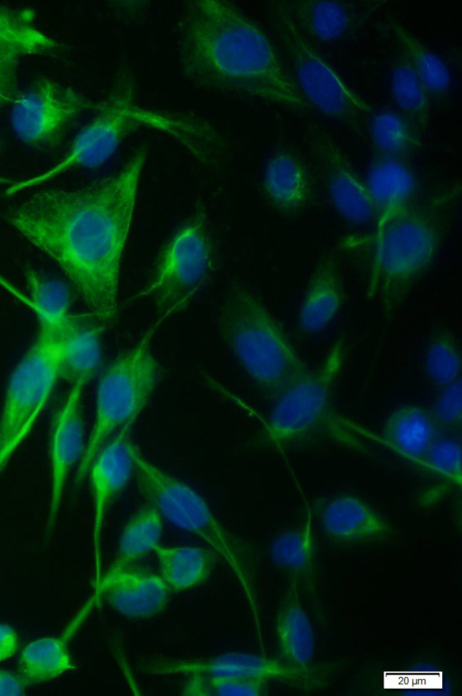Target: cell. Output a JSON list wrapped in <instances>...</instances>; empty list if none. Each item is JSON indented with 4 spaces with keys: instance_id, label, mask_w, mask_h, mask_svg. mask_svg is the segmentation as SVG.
I'll return each mask as SVG.
<instances>
[{
    "instance_id": "obj_26",
    "label": "cell",
    "mask_w": 462,
    "mask_h": 696,
    "mask_svg": "<svg viewBox=\"0 0 462 696\" xmlns=\"http://www.w3.org/2000/svg\"><path fill=\"white\" fill-rule=\"evenodd\" d=\"M162 534V517L152 506L146 503L125 524L115 559L94 589L104 586L117 574L153 552L160 544Z\"/></svg>"
},
{
    "instance_id": "obj_6",
    "label": "cell",
    "mask_w": 462,
    "mask_h": 696,
    "mask_svg": "<svg viewBox=\"0 0 462 696\" xmlns=\"http://www.w3.org/2000/svg\"><path fill=\"white\" fill-rule=\"evenodd\" d=\"M218 327L244 370L270 398L311 372L265 307L244 288L228 294Z\"/></svg>"
},
{
    "instance_id": "obj_22",
    "label": "cell",
    "mask_w": 462,
    "mask_h": 696,
    "mask_svg": "<svg viewBox=\"0 0 462 696\" xmlns=\"http://www.w3.org/2000/svg\"><path fill=\"white\" fill-rule=\"evenodd\" d=\"M343 304L339 265L332 255L321 259L309 280L301 300L298 325L302 332L316 336L335 323Z\"/></svg>"
},
{
    "instance_id": "obj_1",
    "label": "cell",
    "mask_w": 462,
    "mask_h": 696,
    "mask_svg": "<svg viewBox=\"0 0 462 696\" xmlns=\"http://www.w3.org/2000/svg\"><path fill=\"white\" fill-rule=\"evenodd\" d=\"M145 160L140 149L116 173L80 189L39 190L9 216L14 228L56 263L106 325L118 312L120 264Z\"/></svg>"
},
{
    "instance_id": "obj_17",
    "label": "cell",
    "mask_w": 462,
    "mask_h": 696,
    "mask_svg": "<svg viewBox=\"0 0 462 696\" xmlns=\"http://www.w3.org/2000/svg\"><path fill=\"white\" fill-rule=\"evenodd\" d=\"M106 325L91 312H70L54 327L59 339V376L71 385L87 383L101 364V334Z\"/></svg>"
},
{
    "instance_id": "obj_5",
    "label": "cell",
    "mask_w": 462,
    "mask_h": 696,
    "mask_svg": "<svg viewBox=\"0 0 462 696\" xmlns=\"http://www.w3.org/2000/svg\"><path fill=\"white\" fill-rule=\"evenodd\" d=\"M134 457L136 485L146 503L176 527L200 538L223 560L261 631L254 567L248 549L222 525L192 487L149 461L136 448Z\"/></svg>"
},
{
    "instance_id": "obj_33",
    "label": "cell",
    "mask_w": 462,
    "mask_h": 696,
    "mask_svg": "<svg viewBox=\"0 0 462 696\" xmlns=\"http://www.w3.org/2000/svg\"><path fill=\"white\" fill-rule=\"evenodd\" d=\"M270 555L273 561L300 579L310 575L314 561V541L311 520L309 517L303 526L286 531L272 543Z\"/></svg>"
},
{
    "instance_id": "obj_34",
    "label": "cell",
    "mask_w": 462,
    "mask_h": 696,
    "mask_svg": "<svg viewBox=\"0 0 462 696\" xmlns=\"http://www.w3.org/2000/svg\"><path fill=\"white\" fill-rule=\"evenodd\" d=\"M30 305L39 321L56 327L69 313V292L67 286L33 270L26 273Z\"/></svg>"
},
{
    "instance_id": "obj_24",
    "label": "cell",
    "mask_w": 462,
    "mask_h": 696,
    "mask_svg": "<svg viewBox=\"0 0 462 696\" xmlns=\"http://www.w3.org/2000/svg\"><path fill=\"white\" fill-rule=\"evenodd\" d=\"M297 26L307 38L335 42L346 38L359 16L349 4L339 1H285Z\"/></svg>"
},
{
    "instance_id": "obj_7",
    "label": "cell",
    "mask_w": 462,
    "mask_h": 696,
    "mask_svg": "<svg viewBox=\"0 0 462 696\" xmlns=\"http://www.w3.org/2000/svg\"><path fill=\"white\" fill-rule=\"evenodd\" d=\"M439 228L429 208L410 204L375 230L367 295L388 313L402 303L438 252Z\"/></svg>"
},
{
    "instance_id": "obj_23",
    "label": "cell",
    "mask_w": 462,
    "mask_h": 696,
    "mask_svg": "<svg viewBox=\"0 0 462 696\" xmlns=\"http://www.w3.org/2000/svg\"><path fill=\"white\" fill-rule=\"evenodd\" d=\"M439 433L430 411L404 405L388 416L381 439L384 446L422 468L427 452Z\"/></svg>"
},
{
    "instance_id": "obj_25",
    "label": "cell",
    "mask_w": 462,
    "mask_h": 696,
    "mask_svg": "<svg viewBox=\"0 0 462 696\" xmlns=\"http://www.w3.org/2000/svg\"><path fill=\"white\" fill-rule=\"evenodd\" d=\"M263 190L272 204L285 213H296L309 202L310 179L294 154L281 151L268 160L263 178Z\"/></svg>"
},
{
    "instance_id": "obj_38",
    "label": "cell",
    "mask_w": 462,
    "mask_h": 696,
    "mask_svg": "<svg viewBox=\"0 0 462 696\" xmlns=\"http://www.w3.org/2000/svg\"><path fill=\"white\" fill-rule=\"evenodd\" d=\"M430 413L440 432L457 434L462 422L461 379L440 387Z\"/></svg>"
},
{
    "instance_id": "obj_3",
    "label": "cell",
    "mask_w": 462,
    "mask_h": 696,
    "mask_svg": "<svg viewBox=\"0 0 462 696\" xmlns=\"http://www.w3.org/2000/svg\"><path fill=\"white\" fill-rule=\"evenodd\" d=\"M143 127L171 135L203 162H211L221 149L219 137L205 123L143 107L137 101L132 76L123 73L97 104L94 116L79 131L65 154L44 172L10 185L5 193L13 196L70 170L99 166L115 153L129 134Z\"/></svg>"
},
{
    "instance_id": "obj_11",
    "label": "cell",
    "mask_w": 462,
    "mask_h": 696,
    "mask_svg": "<svg viewBox=\"0 0 462 696\" xmlns=\"http://www.w3.org/2000/svg\"><path fill=\"white\" fill-rule=\"evenodd\" d=\"M34 342L12 371L0 413V472L33 429L59 376L55 329L39 321Z\"/></svg>"
},
{
    "instance_id": "obj_32",
    "label": "cell",
    "mask_w": 462,
    "mask_h": 696,
    "mask_svg": "<svg viewBox=\"0 0 462 696\" xmlns=\"http://www.w3.org/2000/svg\"><path fill=\"white\" fill-rule=\"evenodd\" d=\"M389 85L398 111L421 132L430 119L429 94L402 55L392 66Z\"/></svg>"
},
{
    "instance_id": "obj_10",
    "label": "cell",
    "mask_w": 462,
    "mask_h": 696,
    "mask_svg": "<svg viewBox=\"0 0 462 696\" xmlns=\"http://www.w3.org/2000/svg\"><path fill=\"white\" fill-rule=\"evenodd\" d=\"M273 17L289 68L287 71L308 105L330 120L357 128L365 117L371 115L370 104L312 47L297 26L285 1L274 3Z\"/></svg>"
},
{
    "instance_id": "obj_35",
    "label": "cell",
    "mask_w": 462,
    "mask_h": 696,
    "mask_svg": "<svg viewBox=\"0 0 462 696\" xmlns=\"http://www.w3.org/2000/svg\"><path fill=\"white\" fill-rule=\"evenodd\" d=\"M424 368L430 380L439 388L460 378V352L451 337L439 335L429 342L424 353Z\"/></svg>"
},
{
    "instance_id": "obj_12",
    "label": "cell",
    "mask_w": 462,
    "mask_h": 696,
    "mask_svg": "<svg viewBox=\"0 0 462 696\" xmlns=\"http://www.w3.org/2000/svg\"><path fill=\"white\" fill-rule=\"evenodd\" d=\"M91 106L73 88L41 78L13 102L11 125L23 144L37 150H51L61 144L70 125Z\"/></svg>"
},
{
    "instance_id": "obj_9",
    "label": "cell",
    "mask_w": 462,
    "mask_h": 696,
    "mask_svg": "<svg viewBox=\"0 0 462 696\" xmlns=\"http://www.w3.org/2000/svg\"><path fill=\"white\" fill-rule=\"evenodd\" d=\"M213 264L208 217L204 208L198 206L164 243L149 281L131 300L152 302L156 314L153 325L158 328L195 299L208 282Z\"/></svg>"
},
{
    "instance_id": "obj_8",
    "label": "cell",
    "mask_w": 462,
    "mask_h": 696,
    "mask_svg": "<svg viewBox=\"0 0 462 696\" xmlns=\"http://www.w3.org/2000/svg\"><path fill=\"white\" fill-rule=\"evenodd\" d=\"M153 324L134 346L117 357L102 372L96 393L93 427L75 475L76 485L87 477L100 449L145 406L160 378L152 350Z\"/></svg>"
},
{
    "instance_id": "obj_42",
    "label": "cell",
    "mask_w": 462,
    "mask_h": 696,
    "mask_svg": "<svg viewBox=\"0 0 462 696\" xmlns=\"http://www.w3.org/2000/svg\"><path fill=\"white\" fill-rule=\"evenodd\" d=\"M9 181H9L8 179H6V178H3V177H0V184H6V183H8Z\"/></svg>"
},
{
    "instance_id": "obj_37",
    "label": "cell",
    "mask_w": 462,
    "mask_h": 696,
    "mask_svg": "<svg viewBox=\"0 0 462 696\" xmlns=\"http://www.w3.org/2000/svg\"><path fill=\"white\" fill-rule=\"evenodd\" d=\"M422 468L434 476L460 487L462 447L458 436L454 433L440 432L427 452Z\"/></svg>"
},
{
    "instance_id": "obj_14",
    "label": "cell",
    "mask_w": 462,
    "mask_h": 696,
    "mask_svg": "<svg viewBox=\"0 0 462 696\" xmlns=\"http://www.w3.org/2000/svg\"><path fill=\"white\" fill-rule=\"evenodd\" d=\"M135 420L120 428L94 458L89 476L92 502V552L94 586L101 572V541L104 522L113 499L125 487L134 469V450L130 434Z\"/></svg>"
},
{
    "instance_id": "obj_13",
    "label": "cell",
    "mask_w": 462,
    "mask_h": 696,
    "mask_svg": "<svg viewBox=\"0 0 462 696\" xmlns=\"http://www.w3.org/2000/svg\"><path fill=\"white\" fill-rule=\"evenodd\" d=\"M143 671L155 676L205 674L280 681L311 689L315 675L291 666L282 659L245 652H228L202 659H163L143 664Z\"/></svg>"
},
{
    "instance_id": "obj_18",
    "label": "cell",
    "mask_w": 462,
    "mask_h": 696,
    "mask_svg": "<svg viewBox=\"0 0 462 696\" xmlns=\"http://www.w3.org/2000/svg\"><path fill=\"white\" fill-rule=\"evenodd\" d=\"M319 524L329 540L345 545L379 543L392 534L389 522L353 495H338L328 499L320 509Z\"/></svg>"
},
{
    "instance_id": "obj_16",
    "label": "cell",
    "mask_w": 462,
    "mask_h": 696,
    "mask_svg": "<svg viewBox=\"0 0 462 696\" xmlns=\"http://www.w3.org/2000/svg\"><path fill=\"white\" fill-rule=\"evenodd\" d=\"M317 153L328 199L349 223L361 225L374 219L373 206L365 184L338 146L328 137L319 138Z\"/></svg>"
},
{
    "instance_id": "obj_27",
    "label": "cell",
    "mask_w": 462,
    "mask_h": 696,
    "mask_svg": "<svg viewBox=\"0 0 462 696\" xmlns=\"http://www.w3.org/2000/svg\"><path fill=\"white\" fill-rule=\"evenodd\" d=\"M63 45L35 24L34 13L0 3V57H55Z\"/></svg>"
},
{
    "instance_id": "obj_31",
    "label": "cell",
    "mask_w": 462,
    "mask_h": 696,
    "mask_svg": "<svg viewBox=\"0 0 462 696\" xmlns=\"http://www.w3.org/2000/svg\"><path fill=\"white\" fill-rule=\"evenodd\" d=\"M392 32L407 60L429 95L445 94L451 84L449 70L444 60L397 22Z\"/></svg>"
},
{
    "instance_id": "obj_39",
    "label": "cell",
    "mask_w": 462,
    "mask_h": 696,
    "mask_svg": "<svg viewBox=\"0 0 462 696\" xmlns=\"http://www.w3.org/2000/svg\"><path fill=\"white\" fill-rule=\"evenodd\" d=\"M20 56L0 57V108L13 103L18 92V65Z\"/></svg>"
},
{
    "instance_id": "obj_19",
    "label": "cell",
    "mask_w": 462,
    "mask_h": 696,
    "mask_svg": "<svg viewBox=\"0 0 462 696\" xmlns=\"http://www.w3.org/2000/svg\"><path fill=\"white\" fill-rule=\"evenodd\" d=\"M170 591L159 574L132 566L104 586L94 589L91 597L97 602L105 599L114 610L125 617L143 619L163 610Z\"/></svg>"
},
{
    "instance_id": "obj_15",
    "label": "cell",
    "mask_w": 462,
    "mask_h": 696,
    "mask_svg": "<svg viewBox=\"0 0 462 696\" xmlns=\"http://www.w3.org/2000/svg\"><path fill=\"white\" fill-rule=\"evenodd\" d=\"M87 383L72 384L55 416L50 440L51 490L47 530L56 522L71 469L79 462L84 450L82 395Z\"/></svg>"
},
{
    "instance_id": "obj_41",
    "label": "cell",
    "mask_w": 462,
    "mask_h": 696,
    "mask_svg": "<svg viewBox=\"0 0 462 696\" xmlns=\"http://www.w3.org/2000/svg\"><path fill=\"white\" fill-rule=\"evenodd\" d=\"M24 686L19 676L0 669V695H22Z\"/></svg>"
},
{
    "instance_id": "obj_28",
    "label": "cell",
    "mask_w": 462,
    "mask_h": 696,
    "mask_svg": "<svg viewBox=\"0 0 462 696\" xmlns=\"http://www.w3.org/2000/svg\"><path fill=\"white\" fill-rule=\"evenodd\" d=\"M74 631L66 628L60 636H46L23 647L18 659V676L25 685L57 679L76 667L68 642Z\"/></svg>"
},
{
    "instance_id": "obj_21",
    "label": "cell",
    "mask_w": 462,
    "mask_h": 696,
    "mask_svg": "<svg viewBox=\"0 0 462 696\" xmlns=\"http://www.w3.org/2000/svg\"><path fill=\"white\" fill-rule=\"evenodd\" d=\"M365 184L374 209L375 230L411 204L417 190L415 174L406 160L378 154L368 165Z\"/></svg>"
},
{
    "instance_id": "obj_4",
    "label": "cell",
    "mask_w": 462,
    "mask_h": 696,
    "mask_svg": "<svg viewBox=\"0 0 462 696\" xmlns=\"http://www.w3.org/2000/svg\"><path fill=\"white\" fill-rule=\"evenodd\" d=\"M343 364L337 343L323 364L276 399L265 424V438L275 447L332 442L367 452L382 439L346 418L335 408L332 388Z\"/></svg>"
},
{
    "instance_id": "obj_40",
    "label": "cell",
    "mask_w": 462,
    "mask_h": 696,
    "mask_svg": "<svg viewBox=\"0 0 462 696\" xmlns=\"http://www.w3.org/2000/svg\"><path fill=\"white\" fill-rule=\"evenodd\" d=\"M19 646L15 629L8 624L0 623V663L14 655Z\"/></svg>"
},
{
    "instance_id": "obj_36",
    "label": "cell",
    "mask_w": 462,
    "mask_h": 696,
    "mask_svg": "<svg viewBox=\"0 0 462 696\" xmlns=\"http://www.w3.org/2000/svg\"><path fill=\"white\" fill-rule=\"evenodd\" d=\"M187 677L182 688L185 695H263L267 690V682L259 679L205 674Z\"/></svg>"
},
{
    "instance_id": "obj_20",
    "label": "cell",
    "mask_w": 462,
    "mask_h": 696,
    "mask_svg": "<svg viewBox=\"0 0 462 696\" xmlns=\"http://www.w3.org/2000/svg\"><path fill=\"white\" fill-rule=\"evenodd\" d=\"M275 635L282 659L307 674L315 675V632L301 600L299 580L293 576L276 615Z\"/></svg>"
},
{
    "instance_id": "obj_2",
    "label": "cell",
    "mask_w": 462,
    "mask_h": 696,
    "mask_svg": "<svg viewBox=\"0 0 462 696\" xmlns=\"http://www.w3.org/2000/svg\"><path fill=\"white\" fill-rule=\"evenodd\" d=\"M177 56L184 78L199 88L291 109L310 107L266 34L228 1L184 3Z\"/></svg>"
},
{
    "instance_id": "obj_30",
    "label": "cell",
    "mask_w": 462,
    "mask_h": 696,
    "mask_svg": "<svg viewBox=\"0 0 462 696\" xmlns=\"http://www.w3.org/2000/svg\"><path fill=\"white\" fill-rule=\"evenodd\" d=\"M369 134L378 155L406 160L420 146V132L398 110L370 116Z\"/></svg>"
},
{
    "instance_id": "obj_29",
    "label": "cell",
    "mask_w": 462,
    "mask_h": 696,
    "mask_svg": "<svg viewBox=\"0 0 462 696\" xmlns=\"http://www.w3.org/2000/svg\"><path fill=\"white\" fill-rule=\"evenodd\" d=\"M159 575L170 590L181 592L201 585L216 564L210 548L159 544L154 549Z\"/></svg>"
}]
</instances>
